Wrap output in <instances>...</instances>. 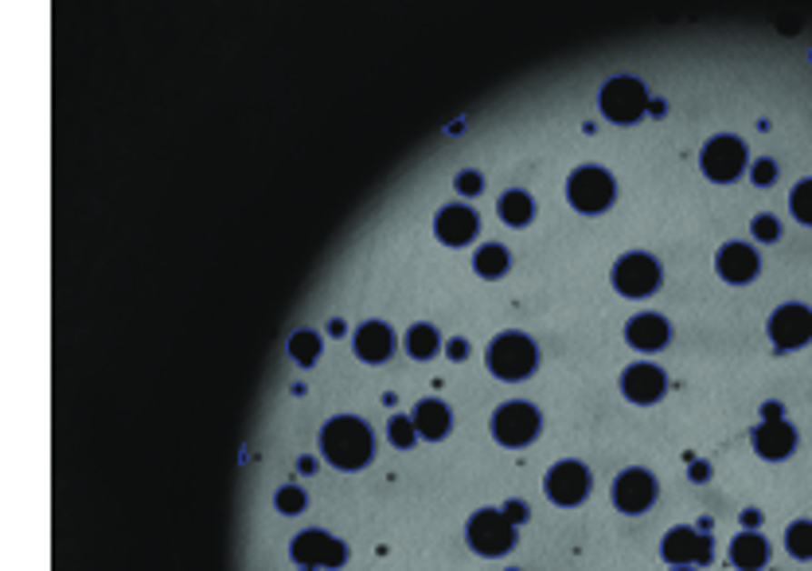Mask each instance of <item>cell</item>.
<instances>
[{"label": "cell", "mask_w": 812, "mask_h": 571, "mask_svg": "<svg viewBox=\"0 0 812 571\" xmlns=\"http://www.w3.org/2000/svg\"><path fill=\"white\" fill-rule=\"evenodd\" d=\"M649 90L640 79H629V75H621V79H609L606 86H601V114L613 122V125H633L649 114Z\"/></svg>", "instance_id": "7"}, {"label": "cell", "mask_w": 812, "mask_h": 571, "mask_svg": "<svg viewBox=\"0 0 812 571\" xmlns=\"http://www.w3.org/2000/svg\"><path fill=\"white\" fill-rule=\"evenodd\" d=\"M785 552L793 560H812V521H793L785 528Z\"/></svg>", "instance_id": "25"}, {"label": "cell", "mask_w": 812, "mask_h": 571, "mask_svg": "<svg viewBox=\"0 0 812 571\" xmlns=\"http://www.w3.org/2000/svg\"><path fill=\"white\" fill-rule=\"evenodd\" d=\"M290 556L301 567H344L348 564V544L329 536V532H321V528H305L293 540Z\"/></svg>", "instance_id": "11"}, {"label": "cell", "mask_w": 812, "mask_h": 571, "mask_svg": "<svg viewBox=\"0 0 812 571\" xmlns=\"http://www.w3.org/2000/svg\"><path fill=\"white\" fill-rule=\"evenodd\" d=\"M625 341L637 348V353H660V348L672 341V326L660 314H637L625 326Z\"/></svg>", "instance_id": "18"}, {"label": "cell", "mask_w": 812, "mask_h": 571, "mask_svg": "<svg viewBox=\"0 0 812 571\" xmlns=\"http://www.w3.org/2000/svg\"><path fill=\"white\" fill-rule=\"evenodd\" d=\"M387 438H391V446H399V450H411V446L418 443L414 419H406V415H395V419L387 423Z\"/></svg>", "instance_id": "28"}, {"label": "cell", "mask_w": 812, "mask_h": 571, "mask_svg": "<svg viewBox=\"0 0 812 571\" xmlns=\"http://www.w3.org/2000/svg\"><path fill=\"white\" fill-rule=\"evenodd\" d=\"M540 426H543V415H540V407L535 404H523V399H512V404H500L492 411V419H489V431H492V438L500 446H508V450H520V446H528L535 435H540Z\"/></svg>", "instance_id": "5"}, {"label": "cell", "mask_w": 812, "mask_h": 571, "mask_svg": "<svg viewBox=\"0 0 812 571\" xmlns=\"http://www.w3.org/2000/svg\"><path fill=\"white\" fill-rule=\"evenodd\" d=\"M496 212H500V219L508 227H528L535 219V200L523 188H512V192H504V196H500Z\"/></svg>", "instance_id": "23"}, {"label": "cell", "mask_w": 812, "mask_h": 571, "mask_svg": "<svg viewBox=\"0 0 812 571\" xmlns=\"http://www.w3.org/2000/svg\"><path fill=\"white\" fill-rule=\"evenodd\" d=\"M613 196H618V185L601 165H582L567 176V200L582 215H601L613 204Z\"/></svg>", "instance_id": "3"}, {"label": "cell", "mask_w": 812, "mask_h": 571, "mask_svg": "<svg viewBox=\"0 0 812 571\" xmlns=\"http://www.w3.org/2000/svg\"><path fill=\"white\" fill-rule=\"evenodd\" d=\"M789 212H793L797 224L812 227V180H801V185L793 188V196H789Z\"/></svg>", "instance_id": "27"}, {"label": "cell", "mask_w": 812, "mask_h": 571, "mask_svg": "<svg viewBox=\"0 0 812 571\" xmlns=\"http://www.w3.org/2000/svg\"><path fill=\"white\" fill-rule=\"evenodd\" d=\"M652 501H657V477H652L649 470L629 466V470H621L618 477H613V505H618V513L640 516Z\"/></svg>", "instance_id": "13"}, {"label": "cell", "mask_w": 812, "mask_h": 571, "mask_svg": "<svg viewBox=\"0 0 812 571\" xmlns=\"http://www.w3.org/2000/svg\"><path fill=\"white\" fill-rule=\"evenodd\" d=\"M660 556H664L668 567H703V564H711L715 548H711V540H707V532L688 528V525H676V528L664 532Z\"/></svg>", "instance_id": "9"}, {"label": "cell", "mask_w": 812, "mask_h": 571, "mask_svg": "<svg viewBox=\"0 0 812 571\" xmlns=\"http://www.w3.org/2000/svg\"><path fill=\"white\" fill-rule=\"evenodd\" d=\"M414 431H418V438H426V443H438V438H445L450 435V426H453V411L441 404V399H422V404L414 407Z\"/></svg>", "instance_id": "21"}, {"label": "cell", "mask_w": 812, "mask_h": 571, "mask_svg": "<svg viewBox=\"0 0 812 571\" xmlns=\"http://www.w3.org/2000/svg\"><path fill=\"white\" fill-rule=\"evenodd\" d=\"M484 365H489L496 380H528V376L540 368V348L523 333H500L489 341Z\"/></svg>", "instance_id": "2"}, {"label": "cell", "mask_w": 812, "mask_h": 571, "mask_svg": "<svg viewBox=\"0 0 812 571\" xmlns=\"http://www.w3.org/2000/svg\"><path fill=\"white\" fill-rule=\"evenodd\" d=\"M742 525L758 532V525H762V513H758V509H746V513H742Z\"/></svg>", "instance_id": "37"}, {"label": "cell", "mask_w": 812, "mask_h": 571, "mask_svg": "<svg viewBox=\"0 0 812 571\" xmlns=\"http://www.w3.org/2000/svg\"><path fill=\"white\" fill-rule=\"evenodd\" d=\"M301 571H321V567H301Z\"/></svg>", "instance_id": "40"}, {"label": "cell", "mask_w": 812, "mask_h": 571, "mask_svg": "<svg viewBox=\"0 0 812 571\" xmlns=\"http://www.w3.org/2000/svg\"><path fill=\"white\" fill-rule=\"evenodd\" d=\"M668 392V376L657 365H629L621 372V396L637 407H649Z\"/></svg>", "instance_id": "14"}, {"label": "cell", "mask_w": 812, "mask_h": 571, "mask_svg": "<svg viewBox=\"0 0 812 571\" xmlns=\"http://www.w3.org/2000/svg\"><path fill=\"white\" fill-rule=\"evenodd\" d=\"M273 505H278V513L297 516L301 509H305V489H301V486H282L278 497H273Z\"/></svg>", "instance_id": "29"}, {"label": "cell", "mask_w": 812, "mask_h": 571, "mask_svg": "<svg viewBox=\"0 0 812 571\" xmlns=\"http://www.w3.org/2000/svg\"><path fill=\"white\" fill-rule=\"evenodd\" d=\"M445 356H450V360H465L469 356V341H465V336H453V341H445Z\"/></svg>", "instance_id": "34"}, {"label": "cell", "mask_w": 812, "mask_h": 571, "mask_svg": "<svg viewBox=\"0 0 812 571\" xmlns=\"http://www.w3.org/2000/svg\"><path fill=\"white\" fill-rule=\"evenodd\" d=\"M785 419V407L781 404H762V423H777Z\"/></svg>", "instance_id": "35"}, {"label": "cell", "mask_w": 812, "mask_h": 571, "mask_svg": "<svg viewBox=\"0 0 812 571\" xmlns=\"http://www.w3.org/2000/svg\"><path fill=\"white\" fill-rule=\"evenodd\" d=\"M508 266H512V255H508V246H500V243H484L480 251L473 255V270H477V278H484V282L504 278Z\"/></svg>", "instance_id": "22"}, {"label": "cell", "mask_w": 812, "mask_h": 571, "mask_svg": "<svg viewBox=\"0 0 812 571\" xmlns=\"http://www.w3.org/2000/svg\"><path fill=\"white\" fill-rule=\"evenodd\" d=\"M301 474H317V462H312V458H301Z\"/></svg>", "instance_id": "38"}, {"label": "cell", "mask_w": 812, "mask_h": 571, "mask_svg": "<svg viewBox=\"0 0 812 571\" xmlns=\"http://www.w3.org/2000/svg\"><path fill=\"white\" fill-rule=\"evenodd\" d=\"M543 493H547V501L562 505V509L582 505L586 493H590V470H586L582 462H574V458H562V462H555L551 470H547Z\"/></svg>", "instance_id": "10"}, {"label": "cell", "mask_w": 812, "mask_h": 571, "mask_svg": "<svg viewBox=\"0 0 812 571\" xmlns=\"http://www.w3.org/2000/svg\"><path fill=\"white\" fill-rule=\"evenodd\" d=\"M707 477H711V466H707V462H691V482H699V486H703Z\"/></svg>", "instance_id": "36"}, {"label": "cell", "mask_w": 812, "mask_h": 571, "mask_svg": "<svg viewBox=\"0 0 812 571\" xmlns=\"http://www.w3.org/2000/svg\"><path fill=\"white\" fill-rule=\"evenodd\" d=\"M750 180H754L758 188H769V185L777 180V165L769 161V157H758V161L750 165Z\"/></svg>", "instance_id": "31"}, {"label": "cell", "mask_w": 812, "mask_h": 571, "mask_svg": "<svg viewBox=\"0 0 812 571\" xmlns=\"http://www.w3.org/2000/svg\"><path fill=\"white\" fill-rule=\"evenodd\" d=\"M290 353H293V360L297 365H317L321 360V336L312 333V329H301V333H293L290 336Z\"/></svg>", "instance_id": "26"}, {"label": "cell", "mask_w": 812, "mask_h": 571, "mask_svg": "<svg viewBox=\"0 0 812 571\" xmlns=\"http://www.w3.org/2000/svg\"><path fill=\"white\" fill-rule=\"evenodd\" d=\"M457 196H480V188H484V176L480 173H473V168H465V173H457Z\"/></svg>", "instance_id": "32"}, {"label": "cell", "mask_w": 812, "mask_h": 571, "mask_svg": "<svg viewBox=\"0 0 812 571\" xmlns=\"http://www.w3.org/2000/svg\"><path fill=\"white\" fill-rule=\"evenodd\" d=\"M750 231H754V239H762V243H777L781 239V224H777V215H754V224H750Z\"/></svg>", "instance_id": "30"}, {"label": "cell", "mask_w": 812, "mask_h": 571, "mask_svg": "<svg viewBox=\"0 0 812 571\" xmlns=\"http://www.w3.org/2000/svg\"><path fill=\"white\" fill-rule=\"evenodd\" d=\"M395 353V333H391L383 321H368L356 333V356L363 365H383V360Z\"/></svg>", "instance_id": "19"}, {"label": "cell", "mask_w": 812, "mask_h": 571, "mask_svg": "<svg viewBox=\"0 0 812 571\" xmlns=\"http://www.w3.org/2000/svg\"><path fill=\"white\" fill-rule=\"evenodd\" d=\"M609 278H613V290H618L621 297H649V294L660 290L664 270H660V263L652 255L629 251V255H621L618 263H613Z\"/></svg>", "instance_id": "6"}, {"label": "cell", "mask_w": 812, "mask_h": 571, "mask_svg": "<svg viewBox=\"0 0 812 571\" xmlns=\"http://www.w3.org/2000/svg\"><path fill=\"white\" fill-rule=\"evenodd\" d=\"M500 513H504L516 528H520L523 521H528V505H523V501H504V505H500Z\"/></svg>", "instance_id": "33"}, {"label": "cell", "mask_w": 812, "mask_h": 571, "mask_svg": "<svg viewBox=\"0 0 812 571\" xmlns=\"http://www.w3.org/2000/svg\"><path fill=\"white\" fill-rule=\"evenodd\" d=\"M441 348V336L434 326H426V321H418V326L406 329V353H411L414 360H434Z\"/></svg>", "instance_id": "24"}, {"label": "cell", "mask_w": 812, "mask_h": 571, "mask_svg": "<svg viewBox=\"0 0 812 571\" xmlns=\"http://www.w3.org/2000/svg\"><path fill=\"white\" fill-rule=\"evenodd\" d=\"M465 540L477 556L496 560V556H508L516 548V525L500 509H477L465 525Z\"/></svg>", "instance_id": "4"}, {"label": "cell", "mask_w": 812, "mask_h": 571, "mask_svg": "<svg viewBox=\"0 0 812 571\" xmlns=\"http://www.w3.org/2000/svg\"><path fill=\"white\" fill-rule=\"evenodd\" d=\"M750 443H754L758 458L781 462V458H789V454L797 450V431L785 419H777V423H758L754 435H750Z\"/></svg>", "instance_id": "17"}, {"label": "cell", "mask_w": 812, "mask_h": 571, "mask_svg": "<svg viewBox=\"0 0 812 571\" xmlns=\"http://www.w3.org/2000/svg\"><path fill=\"white\" fill-rule=\"evenodd\" d=\"M699 165H703V176L715 180V185H730L746 173V145L735 137V134H718L703 145L699 153Z\"/></svg>", "instance_id": "8"}, {"label": "cell", "mask_w": 812, "mask_h": 571, "mask_svg": "<svg viewBox=\"0 0 812 571\" xmlns=\"http://www.w3.org/2000/svg\"><path fill=\"white\" fill-rule=\"evenodd\" d=\"M321 450L336 470H363L375 454V438L368 423L356 419V415H336L321 431Z\"/></svg>", "instance_id": "1"}, {"label": "cell", "mask_w": 812, "mask_h": 571, "mask_svg": "<svg viewBox=\"0 0 812 571\" xmlns=\"http://www.w3.org/2000/svg\"><path fill=\"white\" fill-rule=\"evenodd\" d=\"M730 564L738 571H762L769 564V544L762 532L754 528H742L735 540H730Z\"/></svg>", "instance_id": "20"}, {"label": "cell", "mask_w": 812, "mask_h": 571, "mask_svg": "<svg viewBox=\"0 0 812 571\" xmlns=\"http://www.w3.org/2000/svg\"><path fill=\"white\" fill-rule=\"evenodd\" d=\"M672 571H699V567H672Z\"/></svg>", "instance_id": "39"}, {"label": "cell", "mask_w": 812, "mask_h": 571, "mask_svg": "<svg viewBox=\"0 0 812 571\" xmlns=\"http://www.w3.org/2000/svg\"><path fill=\"white\" fill-rule=\"evenodd\" d=\"M715 270H718V278H723V282L746 286V282L758 278L762 258H758V251L750 243H727V246H718V255H715Z\"/></svg>", "instance_id": "15"}, {"label": "cell", "mask_w": 812, "mask_h": 571, "mask_svg": "<svg viewBox=\"0 0 812 571\" xmlns=\"http://www.w3.org/2000/svg\"><path fill=\"white\" fill-rule=\"evenodd\" d=\"M477 231H480V215L465 204H450L434 215V235L445 246H465L469 239H477Z\"/></svg>", "instance_id": "16"}, {"label": "cell", "mask_w": 812, "mask_h": 571, "mask_svg": "<svg viewBox=\"0 0 812 571\" xmlns=\"http://www.w3.org/2000/svg\"><path fill=\"white\" fill-rule=\"evenodd\" d=\"M769 341H774L777 353H793V348H801L812 341V309L808 306H777L774 314H769Z\"/></svg>", "instance_id": "12"}]
</instances>
